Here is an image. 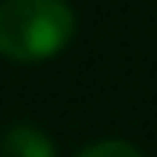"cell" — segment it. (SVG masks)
I'll use <instances>...</instances> for the list:
<instances>
[{"label":"cell","instance_id":"6da1fadb","mask_svg":"<svg viewBox=\"0 0 157 157\" xmlns=\"http://www.w3.org/2000/svg\"><path fill=\"white\" fill-rule=\"evenodd\" d=\"M75 36L68 0H0V57L39 64L57 57Z\"/></svg>","mask_w":157,"mask_h":157},{"label":"cell","instance_id":"3957f363","mask_svg":"<svg viewBox=\"0 0 157 157\" xmlns=\"http://www.w3.org/2000/svg\"><path fill=\"white\" fill-rule=\"evenodd\" d=\"M75 157H143V150L125 139H100V143H89L86 150H78Z\"/></svg>","mask_w":157,"mask_h":157},{"label":"cell","instance_id":"7a4b0ae2","mask_svg":"<svg viewBox=\"0 0 157 157\" xmlns=\"http://www.w3.org/2000/svg\"><path fill=\"white\" fill-rule=\"evenodd\" d=\"M0 157H57V147L36 125H11L0 139Z\"/></svg>","mask_w":157,"mask_h":157}]
</instances>
